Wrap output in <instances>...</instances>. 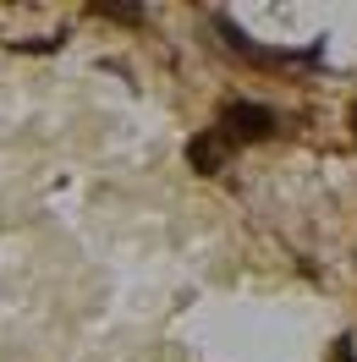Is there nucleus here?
Instances as JSON below:
<instances>
[{
  "mask_svg": "<svg viewBox=\"0 0 357 362\" xmlns=\"http://www.w3.org/2000/svg\"><path fill=\"white\" fill-rule=\"evenodd\" d=\"M275 110L269 105H259V99H231V105H220V121H215V132L237 148V143H264V137H275Z\"/></svg>",
  "mask_w": 357,
  "mask_h": 362,
  "instance_id": "nucleus-1",
  "label": "nucleus"
},
{
  "mask_svg": "<svg viewBox=\"0 0 357 362\" xmlns=\"http://www.w3.org/2000/svg\"><path fill=\"white\" fill-rule=\"evenodd\" d=\"M94 11L110 23H143V6H94Z\"/></svg>",
  "mask_w": 357,
  "mask_h": 362,
  "instance_id": "nucleus-4",
  "label": "nucleus"
},
{
  "mask_svg": "<svg viewBox=\"0 0 357 362\" xmlns=\"http://www.w3.org/2000/svg\"><path fill=\"white\" fill-rule=\"evenodd\" d=\"M225 159H231V143H225L215 127H209V132H198L193 143H187V165H193L198 176H220Z\"/></svg>",
  "mask_w": 357,
  "mask_h": 362,
  "instance_id": "nucleus-3",
  "label": "nucleus"
},
{
  "mask_svg": "<svg viewBox=\"0 0 357 362\" xmlns=\"http://www.w3.org/2000/svg\"><path fill=\"white\" fill-rule=\"evenodd\" d=\"M330 362H357V340H352V335H341V340L330 346Z\"/></svg>",
  "mask_w": 357,
  "mask_h": 362,
  "instance_id": "nucleus-5",
  "label": "nucleus"
},
{
  "mask_svg": "<svg viewBox=\"0 0 357 362\" xmlns=\"http://www.w3.org/2000/svg\"><path fill=\"white\" fill-rule=\"evenodd\" d=\"M215 28H220L225 49H231V55H242V61H253V66H291V61H297L291 49H264V45H253L242 28L231 23V17H215Z\"/></svg>",
  "mask_w": 357,
  "mask_h": 362,
  "instance_id": "nucleus-2",
  "label": "nucleus"
},
{
  "mask_svg": "<svg viewBox=\"0 0 357 362\" xmlns=\"http://www.w3.org/2000/svg\"><path fill=\"white\" fill-rule=\"evenodd\" d=\"M346 121H352V137H357V105H352V115H346Z\"/></svg>",
  "mask_w": 357,
  "mask_h": 362,
  "instance_id": "nucleus-6",
  "label": "nucleus"
}]
</instances>
